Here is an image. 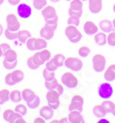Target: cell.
I'll return each instance as SVG.
<instances>
[{
    "mask_svg": "<svg viewBox=\"0 0 115 123\" xmlns=\"http://www.w3.org/2000/svg\"><path fill=\"white\" fill-rule=\"evenodd\" d=\"M26 45H27V48L30 51H38V50L46 48L48 43H47V40L43 39V37H41V38L30 37L27 40Z\"/></svg>",
    "mask_w": 115,
    "mask_h": 123,
    "instance_id": "3957f363",
    "label": "cell"
},
{
    "mask_svg": "<svg viewBox=\"0 0 115 123\" xmlns=\"http://www.w3.org/2000/svg\"><path fill=\"white\" fill-rule=\"evenodd\" d=\"M60 93L56 90H48L46 93V100L50 107L54 110L57 109L60 105Z\"/></svg>",
    "mask_w": 115,
    "mask_h": 123,
    "instance_id": "8992f818",
    "label": "cell"
},
{
    "mask_svg": "<svg viewBox=\"0 0 115 123\" xmlns=\"http://www.w3.org/2000/svg\"><path fill=\"white\" fill-rule=\"evenodd\" d=\"M3 32H4V28H3V26H2V24L0 23V36L3 34Z\"/></svg>",
    "mask_w": 115,
    "mask_h": 123,
    "instance_id": "c3c4849f",
    "label": "cell"
},
{
    "mask_svg": "<svg viewBox=\"0 0 115 123\" xmlns=\"http://www.w3.org/2000/svg\"><path fill=\"white\" fill-rule=\"evenodd\" d=\"M93 114L99 118H101L107 115V112L105 111L101 105H96L93 106Z\"/></svg>",
    "mask_w": 115,
    "mask_h": 123,
    "instance_id": "484cf974",
    "label": "cell"
},
{
    "mask_svg": "<svg viewBox=\"0 0 115 123\" xmlns=\"http://www.w3.org/2000/svg\"><path fill=\"white\" fill-rule=\"evenodd\" d=\"M9 97L13 103H20V101L22 100V94L19 90H13L10 92Z\"/></svg>",
    "mask_w": 115,
    "mask_h": 123,
    "instance_id": "f1b7e54d",
    "label": "cell"
},
{
    "mask_svg": "<svg viewBox=\"0 0 115 123\" xmlns=\"http://www.w3.org/2000/svg\"><path fill=\"white\" fill-rule=\"evenodd\" d=\"M23 79H24V72L21 69H15L12 72L6 74L5 77V82L8 86H13L22 81Z\"/></svg>",
    "mask_w": 115,
    "mask_h": 123,
    "instance_id": "277c9868",
    "label": "cell"
},
{
    "mask_svg": "<svg viewBox=\"0 0 115 123\" xmlns=\"http://www.w3.org/2000/svg\"><path fill=\"white\" fill-rule=\"evenodd\" d=\"M112 25H113V29H114V31H115V18L112 20Z\"/></svg>",
    "mask_w": 115,
    "mask_h": 123,
    "instance_id": "816d5d0a",
    "label": "cell"
},
{
    "mask_svg": "<svg viewBox=\"0 0 115 123\" xmlns=\"http://www.w3.org/2000/svg\"><path fill=\"white\" fill-rule=\"evenodd\" d=\"M92 65L93 68L96 72H101L106 67V58L101 54H96L93 55L92 58Z\"/></svg>",
    "mask_w": 115,
    "mask_h": 123,
    "instance_id": "8fae6325",
    "label": "cell"
},
{
    "mask_svg": "<svg viewBox=\"0 0 115 123\" xmlns=\"http://www.w3.org/2000/svg\"><path fill=\"white\" fill-rule=\"evenodd\" d=\"M1 5H2V4H1V3H0V6H1Z\"/></svg>",
    "mask_w": 115,
    "mask_h": 123,
    "instance_id": "6f0895ef",
    "label": "cell"
},
{
    "mask_svg": "<svg viewBox=\"0 0 115 123\" xmlns=\"http://www.w3.org/2000/svg\"><path fill=\"white\" fill-rule=\"evenodd\" d=\"M99 27L100 29V31H102L105 33H109L110 31H113V25L112 21H110L109 19H102L99 21Z\"/></svg>",
    "mask_w": 115,
    "mask_h": 123,
    "instance_id": "7402d4cb",
    "label": "cell"
},
{
    "mask_svg": "<svg viewBox=\"0 0 115 123\" xmlns=\"http://www.w3.org/2000/svg\"><path fill=\"white\" fill-rule=\"evenodd\" d=\"M18 31H10L6 29V31H5V36L8 40H15L18 37Z\"/></svg>",
    "mask_w": 115,
    "mask_h": 123,
    "instance_id": "b9f144b4",
    "label": "cell"
},
{
    "mask_svg": "<svg viewBox=\"0 0 115 123\" xmlns=\"http://www.w3.org/2000/svg\"><path fill=\"white\" fill-rule=\"evenodd\" d=\"M65 33H66L67 39L71 43H78L82 39V33L78 31L77 26H74V25H68L65 30Z\"/></svg>",
    "mask_w": 115,
    "mask_h": 123,
    "instance_id": "5b68a950",
    "label": "cell"
},
{
    "mask_svg": "<svg viewBox=\"0 0 115 123\" xmlns=\"http://www.w3.org/2000/svg\"><path fill=\"white\" fill-rule=\"evenodd\" d=\"M45 68H47V69H49V70L55 71V70L58 68V67L56 66V64L54 62L53 58H50L48 61H46V63H45Z\"/></svg>",
    "mask_w": 115,
    "mask_h": 123,
    "instance_id": "f35d334b",
    "label": "cell"
},
{
    "mask_svg": "<svg viewBox=\"0 0 115 123\" xmlns=\"http://www.w3.org/2000/svg\"><path fill=\"white\" fill-rule=\"evenodd\" d=\"M46 26H48L50 28L56 30L57 29V26H58V17H56L55 18H52V19H48V20H45V24Z\"/></svg>",
    "mask_w": 115,
    "mask_h": 123,
    "instance_id": "8d00e7d4",
    "label": "cell"
},
{
    "mask_svg": "<svg viewBox=\"0 0 115 123\" xmlns=\"http://www.w3.org/2000/svg\"><path fill=\"white\" fill-rule=\"evenodd\" d=\"M10 92L7 89H2L0 90V105H4L8 100H10Z\"/></svg>",
    "mask_w": 115,
    "mask_h": 123,
    "instance_id": "4dcf8cb0",
    "label": "cell"
},
{
    "mask_svg": "<svg viewBox=\"0 0 115 123\" xmlns=\"http://www.w3.org/2000/svg\"><path fill=\"white\" fill-rule=\"evenodd\" d=\"M3 2H4V0H0V3L1 4H3Z\"/></svg>",
    "mask_w": 115,
    "mask_h": 123,
    "instance_id": "11a10c76",
    "label": "cell"
},
{
    "mask_svg": "<svg viewBox=\"0 0 115 123\" xmlns=\"http://www.w3.org/2000/svg\"><path fill=\"white\" fill-rule=\"evenodd\" d=\"M3 55V50H2V48H1V46H0V57Z\"/></svg>",
    "mask_w": 115,
    "mask_h": 123,
    "instance_id": "681fc988",
    "label": "cell"
},
{
    "mask_svg": "<svg viewBox=\"0 0 115 123\" xmlns=\"http://www.w3.org/2000/svg\"><path fill=\"white\" fill-rule=\"evenodd\" d=\"M14 111L15 110H13L11 108H7V109H6V110L3 112V117H4V119L6 121L8 122V120H9V118H10V117H11V115L13 114Z\"/></svg>",
    "mask_w": 115,
    "mask_h": 123,
    "instance_id": "7bdbcfd3",
    "label": "cell"
},
{
    "mask_svg": "<svg viewBox=\"0 0 115 123\" xmlns=\"http://www.w3.org/2000/svg\"><path fill=\"white\" fill-rule=\"evenodd\" d=\"M66 1H71V0H66Z\"/></svg>",
    "mask_w": 115,
    "mask_h": 123,
    "instance_id": "680465c9",
    "label": "cell"
},
{
    "mask_svg": "<svg viewBox=\"0 0 115 123\" xmlns=\"http://www.w3.org/2000/svg\"><path fill=\"white\" fill-rule=\"evenodd\" d=\"M68 122L71 123H84L85 119L83 117V115L80 111L77 110H73L70 111L68 114Z\"/></svg>",
    "mask_w": 115,
    "mask_h": 123,
    "instance_id": "e0dca14e",
    "label": "cell"
},
{
    "mask_svg": "<svg viewBox=\"0 0 115 123\" xmlns=\"http://www.w3.org/2000/svg\"><path fill=\"white\" fill-rule=\"evenodd\" d=\"M80 18L77 16H69V18L67 19V23L68 25H74V26H78L80 23Z\"/></svg>",
    "mask_w": 115,
    "mask_h": 123,
    "instance_id": "ab89813d",
    "label": "cell"
},
{
    "mask_svg": "<svg viewBox=\"0 0 115 123\" xmlns=\"http://www.w3.org/2000/svg\"><path fill=\"white\" fill-rule=\"evenodd\" d=\"M113 12L115 13V3H114V5H113Z\"/></svg>",
    "mask_w": 115,
    "mask_h": 123,
    "instance_id": "db71d44e",
    "label": "cell"
},
{
    "mask_svg": "<svg viewBox=\"0 0 115 123\" xmlns=\"http://www.w3.org/2000/svg\"><path fill=\"white\" fill-rule=\"evenodd\" d=\"M43 76L45 80H53L54 78H55V71L49 70V69H47V68H45L43 71Z\"/></svg>",
    "mask_w": 115,
    "mask_h": 123,
    "instance_id": "d590c367",
    "label": "cell"
},
{
    "mask_svg": "<svg viewBox=\"0 0 115 123\" xmlns=\"http://www.w3.org/2000/svg\"><path fill=\"white\" fill-rule=\"evenodd\" d=\"M65 67L71 69L72 71H80L83 67V62L81 59H78L76 56H69L65 60Z\"/></svg>",
    "mask_w": 115,
    "mask_h": 123,
    "instance_id": "ba28073f",
    "label": "cell"
},
{
    "mask_svg": "<svg viewBox=\"0 0 115 123\" xmlns=\"http://www.w3.org/2000/svg\"><path fill=\"white\" fill-rule=\"evenodd\" d=\"M30 37H31V33L28 30H20V31H18V37H17V39H18L20 43H26L27 40L29 38H30Z\"/></svg>",
    "mask_w": 115,
    "mask_h": 123,
    "instance_id": "d4e9b609",
    "label": "cell"
},
{
    "mask_svg": "<svg viewBox=\"0 0 115 123\" xmlns=\"http://www.w3.org/2000/svg\"><path fill=\"white\" fill-rule=\"evenodd\" d=\"M51 51L44 48L42 50H38V52L34 53V55L30 56L27 60V65L30 69H37L43 64L46 63L51 58Z\"/></svg>",
    "mask_w": 115,
    "mask_h": 123,
    "instance_id": "6da1fadb",
    "label": "cell"
},
{
    "mask_svg": "<svg viewBox=\"0 0 115 123\" xmlns=\"http://www.w3.org/2000/svg\"><path fill=\"white\" fill-rule=\"evenodd\" d=\"M83 105H84V98L80 94H75L71 99V102L68 105V110H77L82 112L83 110Z\"/></svg>",
    "mask_w": 115,
    "mask_h": 123,
    "instance_id": "4fadbf2b",
    "label": "cell"
},
{
    "mask_svg": "<svg viewBox=\"0 0 115 123\" xmlns=\"http://www.w3.org/2000/svg\"><path fill=\"white\" fill-rule=\"evenodd\" d=\"M112 114H113V116L115 117V104H114V107H113V110H112V112H111Z\"/></svg>",
    "mask_w": 115,
    "mask_h": 123,
    "instance_id": "f5cc1de1",
    "label": "cell"
},
{
    "mask_svg": "<svg viewBox=\"0 0 115 123\" xmlns=\"http://www.w3.org/2000/svg\"><path fill=\"white\" fill-rule=\"evenodd\" d=\"M88 8L93 14L100 12L102 9V0H88Z\"/></svg>",
    "mask_w": 115,
    "mask_h": 123,
    "instance_id": "d6986e66",
    "label": "cell"
},
{
    "mask_svg": "<svg viewBox=\"0 0 115 123\" xmlns=\"http://www.w3.org/2000/svg\"><path fill=\"white\" fill-rule=\"evenodd\" d=\"M8 122L10 123H26V120L23 118V116L20 115L19 113L14 111L13 114L11 115V117L9 118Z\"/></svg>",
    "mask_w": 115,
    "mask_h": 123,
    "instance_id": "4316f807",
    "label": "cell"
},
{
    "mask_svg": "<svg viewBox=\"0 0 115 123\" xmlns=\"http://www.w3.org/2000/svg\"><path fill=\"white\" fill-rule=\"evenodd\" d=\"M20 0H7V2L12 6H18Z\"/></svg>",
    "mask_w": 115,
    "mask_h": 123,
    "instance_id": "7dc6e473",
    "label": "cell"
},
{
    "mask_svg": "<svg viewBox=\"0 0 115 123\" xmlns=\"http://www.w3.org/2000/svg\"><path fill=\"white\" fill-rule=\"evenodd\" d=\"M104 79L106 81H113L115 80V64L110 65L104 72Z\"/></svg>",
    "mask_w": 115,
    "mask_h": 123,
    "instance_id": "603a6c76",
    "label": "cell"
},
{
    "mask_svg": "<svg viewBox=\"0 0 115 123\" xmlns=\"http://www.w3.org/2000/svg\"><path fill=\"white\" fill-rule=\"evenodd\" d=\"M82 1H87V0H82Z\"/></svg>",
    "mask_w": 115,
    "mask_h": 123,
    "instance_id": "9f6ffc18",
    "label": "cell"
},
{
    "mask_svg": "<svg viewBox=\"0 0 115 123\" xmlns=\"http://www.w3.org/2000/svg\"><path fill=\"white\" fill-rule=\"evenodd\" d=\"M21 94H22V99L27 103V102L30 101V99L32 98L36 93L34 92L33 90H31L30 88H25L24 90L21 92Z\"/></svg>",
    "mask_w": 115,
    "mask_h": 123,
    "instance_id": "f546056e",
    "label": "cell"
},
{
    "mask_svg": "<svg viewBox=\"0 0 115 123\" xmlns=\"http://www.w3.org/2000/svg\"><path fill=\"white\" fill-rule=\"evenodd\" d=\"M89 54H90V48L87 45H83L78 49V55L81 57H87Z\"/></svg>",
    "mask_w": 115,
    "mask_h": 123,
    "instance_id": "74e56055",
    "label": "cell"
},
{
    "mask_svg": "<svg viewBox=\"0 0 115 123\" xmlns=\"http://www.w3.org/2000/svg\"><path fill=\"white\" fill-rule=\"evenodd\" d=\"M83 30H84L86 34H88V35H93V34H96L98 32L99 28H98V26L93 21L88 20V21H86L85 23H84Z\"/></svg>",
    "mask_w": 115,
    "mask_h": 123,
    "instance_id": "ac0fdd59",
    "label": "cell"
},
{
    "mask_svg": "<svg viewBox=\"0 0 115 123\" xmlns=\"http://www.w3.org/2000/svg\"><path fill=\"white\" fill-rule=\"evenodd\" d=\"M52 122H68V118L67 117H61L60 119H54V120H52Z\"/></svg>",
    "mask_w": 115,
    "mask_h": 123,
    "instance_id": "f6af8a7d",
    "label": "cell"
},
{
    "mask_svg": "<svg viewBox=\"0 0 115 123\" xmlns=\"http://www.w3.org/2000/svg\"><path fill=\"white\" fill-rule=\"evenodd\" d=\"M107 43L110 46H115V31L109 32L107 36Z\"/></svg>",
    "mask_w": 115,
    "mask_h": 123,
    "instance_id": "60d3db41",
    "label": "cell"
},
{
    "mask_svg": "<svg viewBox=\"0 0 115 123\" xmlns=\"http://www.w3.org/2000/svg\"><path fill=\"white\" fill-rule=\"evenodd\" d=\"M0 46H1V48H2V50H3V54L6 52L7 49H9V48H11L10 47V45L8 44V43H0Z\"/></svg>",
    "mask_w": 115,
    "mask_h": 123,
    "instance_id": "ee69618b",
    "label": "cell"
},
{
    "mask_svg": "<svg viewBox=\"0 0 115 123\" xmlns=\"http://www.w3.org/2000/svg\"><path fill=\"white\" fill-rule=\"evenodd\" d=\"M42 15H43V18L45 20H48V19H52V18H55L57 16V13H56V9H55V6H44L43 9H42Z\"/></svg>",
    "mask_w": 115,
    "mask_h": 123,
    "instance_id": "2e32d148",
    "label": "cell"
},
{
    "mask_svg": "<svg viewBox=\"0 0 115 123\" xmlns=\"http://www.w3.org/2000/svg\"><path fill=\"white\" fill-rule=\"evenodd\" d=\"M51 2H53V3H58L60 0H50Z\"/></svg>",
    "mask_w": 115,
    "mask_h": 123,
    "instance_id": "f907efd6",
    "label": "cell"
},
{
    "mask_svg": "<svg viewBox=\"0 0 115 123\" xmlns=\"http://www.w3.org/2000/svg\"><path fill=\"white\" fill-rule=\"evenodd\" d=\"M61 81H62V84H64L65 86L69 89L76 88L78 84V80L77 79V77L69 71L65 72L61 76Z\"/></svg>",
    "mask_w": 115,
    "mask_h": 123,
    "instance_id": "52a82bcc",
    "label": "cell"
},
{
    "mask_svg": "<svg viewBox=\"0 0 115 123\" xmlns=\"http://www.w3.org/2000/svg\"><path fill=\"white\" fill-rule=\"evenodd\" d=\"M45 121H46V120H45L43 117H41V116L35 117V119H34V123H44Z\"/></svg>",
    "mask_w": 115,
    "mask_h": 123,
    "instance_id": "bcb514c9",
    "label": "cell"
},
{
    "mask_svg": "<svg viewBox=\"0 0 115 123\" xmlns=\"http://www.w3.org/2000/svg\"><path fill=\"white\" fill-rule=\"evenodd\" d=\"M100 105H102V107L105 109V111L107 113H111L113 110V107H114V103L112 101L109 100V99H104Z\"/></svg>",
    "mask_w": 115,
    "mask_h": 123,
    "instance_id": "d6a6232c",
    "label": "cell"
},
{
    "mask_svg": "<svg viewBox=\"0 0 115 123\" xmlns=\"http://www.w3.org/2000/svg\"><path fill=\"white\" fill-rule=\"evenodd\" d=\"M39 113H40V116L43 117L46 121L50 120L52 117H54V109L52 107H50L48 105H43V107L40 109Z\"/></svg>",
    "mask_w": 115,
    "mask_h": 123,
    "instance_id": "ffe728a7",
    "label": "cell"
},
{
    "mask_svg": "<svg viewBox=\"0 0 115 123\" xmlns=\"http://www.w3.org/2000/svg\"><path fill=\"white\" fill-rule=\"evenodd\" d=\"M47 6V0H33V6L37 10H42Z\"/></svg>",
    "mask_w": 115,
    "mask_h": 123,
    "instance_id": "836d02e7",
    "label": "cell"
},
{
    "mask_svg": "<svg viewBox=\"0 0 115 123\" xmlns=\"http://www.w3.org/2000/svg\"><path fill=\"white\" fill-rule=\"evenodd\" d=\"M0 110H1V107H0Z\"/></svg>",
    "mask_w": 115,
    "mask_h": 123,
    "instance_id": "91938a15",
    "label": "cell"
},
{
    "mask_svg": "<svg viewBox=\"0 0 115 123\" xmlns=\"http://www.w3.org/2000/svg\"><path fill=\"white\" fill-rule=\"evenodd\" d=\"M66 57L63 55V54H60V53H58V54H56V55H55L53 56V60H54V62L56 64V66H57L58 68L65 65V60H66Z\"/></svg>",
    "mask_w": 115,
    "mask_h": 123,
    "instance_id": "1f68e13d",
    "label": "cell"
},
{
    "mask_svg": "<svg viewBox=\"0 0 115 123\" xmlns=\"http://www.w3.org/2000/svg\"><path fill=\"white\" fill-rule=\"evenodd\" d=\"M17 13L19 16V18H30L32 14V9L29 5L25 4V3H21L18 4V7H17Z\"/></svg>",
    "mask_w": 115,
    "mask_h": 123,
    "instance_id": "5bb4252c",
    "label": "cell"
},
{
    "mask_svg": "<svg viewBox=\"0 0 115 123\" xmlns=\"http://www.w3.org/2000/svg\"><path fill=\"white\" fill-rule=\"evenodd\" d=\"M68 8L69 16H77L80 18L83 13V3L82 0H71Z\"/></svg>",
    "mask_w": 115,
    "mask_h": 123,
    "instance_id": "9c48e42d",
    "label": "cell"
},
{
    "mask_svg": "<svg viewBox=\"0 0 115 123\" xmlns=\"http://www.w3.org/2000/svg\"><path fill=\"white\" fill-rule=\"evenodd\" d=\"M40 103H41V99L37 94H35L30 101L27 102V106L30 109H35L40 105Z\"/></svg>",
    "mask_w": 115,
    "mask_h": 123,
    "instance_id": "83f0119b",
    "label": "cell"
},
{
    "mask_svg": "<svg viewBox=\"0 0 115 123\" xmlns=\"http://www.w3.org/2000/svg\"><path fill=\"white\" fill-rule=\"evenodd\" d=\"M4 60H3V66L6 69H13L18 65V54L17 52L12 48L7 49L3 54Z\"/></svg>",
    "mask_w": 115,
    "mask_h": 123,
    "instance_id": "7a4b0ae2",
    "label": "cell"
},
{
    "mask_svg": "<svg viewBox=\"0 0 115 123\" xmlns=\"http://www.w3.org/2000/svg\"><path fill=\"white\" fill-rule=\"evenodd\" d=\"M44 86L46 87L47 90H56L61 95L64 93V86L58 82L56 78H54L53 80H45Z\"/></svg>",
    "mask_w": 115,
    "mask_h": 123,
    "instance_id": "9a60e30c",
    "label": "cell"
},
{
    "mask_svg": "<svg viewBox=\"0 0 115 123\" xmlns=\"http://www.w3.org/2000/svg\"><path fill=\"white\" fill-rule=\"evenodd\" d=\"M14 110L16 111V112H18V113H19L20 115L25 116V115H27L28 108H27V105H24V104H18V105H16Z\"/></svg>",
    "mask_w": 115,
    "mask_h": 123,
    "instance_id": "e575fe53",
    "label": "cell"
},
{
    "mask_svg": "<svg viewBox=\"0 0 115 123\" xmlns=\"http://www.w3.org/2000/svg\"><path fill=\"white\" fill-rule=\"evenodd\" d=\"M94 40H95V43H97L98 45H100V46H103L107 43V35L105 32L103 31H100V32H97L95 34V37H94Z\"/></svg>",
    "mask_w": 115,
    "mask_h": 123,
    "instance_id": "cb8c5ba5",
    "label": "cell"
},
{
    "mask_svg": "<svg viewBox=\"0 0 115 123\" xmlns=\"http://www.w3.org/2000/svg\"><path fill=\"white\" fill-rule=\"evenodd\" d=\"M55 30L50 28L48 26L44 25L43 28L40 30V36L43 37L45 40H51L55 35Z\"/></svg>",
    "mask_w": 115,
    "mask_h": 123,
    "instance_id": "44dd1931",
    "label": "cell"
},
{
    "mask_svg": "<svg viewBox=\"0 0 115 123\" xmlns=\"http://www.w3.org/2000/svg\"><path fill=\"white\" fill-rule=\"evenodd\" d=\"M6 30L10 31H18L20 28V22L18 21V18L15 14L9 13L6 18Z\"/></svg>",
    "mask_w": 115,
    "mask_h": 123,
    "instance_id": "7c38bea8",
    "label": "cell"
},
{
    "mask_svg": "<svg viewBox=\"0 0 115 123\" xmlns=\"http://www.w3.org/2000/svg\"><path fill=\"white\" fill-rule=\"evenodd\" d=\"M98 94L100 98L110 99L113 94V88L109 82H103L98 87Z\"/></svg>",
    "mask_w": 115,
    "mask_h": 123,
    "instance_id": "30bf717a",
    "label": "cell"
}]
</instances>
